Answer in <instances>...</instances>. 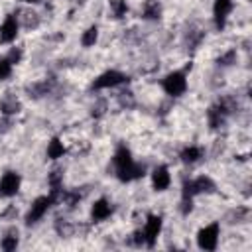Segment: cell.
I'll return each instance as SVG.
<instances>
[{"instance_id": "3", "label": "cell", "mask_w": 252, "mask_h": 252, "mask_svg": "<svg viewBox=\"0 0 252 252\" xmlns=\"http://www.w3.org/2000/svg\"><path fill=\"white\" fill-rule=\"evenodd\" d=\"M161 89L167 96L177 98L187 91V75L183 71H171L161 79Z\"/></svg>"}, {"instance_id": "21", "label": "cell", "mask_w": 252, "mask_h": 252, "mask_svg": "<svg viewBox=\"0 0 252 252\" xmlns=\"http://www.w3.org/2000/svg\"><path fill=\"white\" fill-rule=\"evenodd\" d=\"M22 57H24V49H22V47H12V49L6 53V59H8L12 65H18V63L22 61Z\"/></svg>"}, {"instance_id": "18", "label": "cell", "mask_w": 252, "mask_h": 252, "mask_svg": "<svg viewBox=\"0 0 252 252\" xmlns=\"http://www.w3.org/2000/svg\"><path fill=\"white\" fill-rule=\"evenodd\" d=\"M108 10H110V16L120 20L128 14V4L126 0H108Z\"/></svg>"}, {"instance_id": "6", "label": "cell", "mask_w": 252, "mask_h": 252, "mask_svg": "<svg viewBox=\"0 0 252 252\" xmlns=\"http://www.w3.org/2000/svg\"><path fill=\"white\" fill-rule=\"evenodd\" d=\"M128 81V77L122 73V71H118V69H108V71H104V73H100L94 81H93V89L94 91H104V89H116V87H120V85H124Z\"/></svg>"}, {"instance_id": "5", "label": "cell", "mask_w": 252, "mask_h": 252, "mask_svg": "<svg viewBox=\"0 0 252 252\" xmlns=\"http://www.w3.org/2000/svg\"><path fill=\"white\" fill-rule=\"evenodd\" d=\"M161 230H163V219H161V215H156V213L148 215L146 220H144V226H142L144 246L154 248L156 242H158V238H159V234H161Z\"/></svg>"}, {"instance_id": "23", "label": "cell", "mask_w": 252, "mask_h": 252, "mask_svg": "<svg viewBox=\"0 0 252 252\" xmlns=\"http://www.w3.org/2000/svg\"><path fill=\"white\" fill-rule=\"evenodd\" d=\"M20 2H26V4H35V2H39V0H20Z\"/></svg>"}, {"instance_id": "7", "label": "cell", "mask_w": 252, "mask_h": 252, "mask_svg": "<svg viewBox=\"0 0 252 252\" xmlns=\"http://www.w3.org/2000/svg\"><path fill=\"white\" fill-rule=\"evenodd\" d=\"M22 187V175L16 169H8L0 177V197H14Z\"/></svg>"}, {"instance_id": "20", "label": "cell", "mask_w": 252, "mask_h": 252, "mask_svg": "<svg viewBox=\"0 0 252 252\" xmlns=\"http://www.w3.org/2000/svg\"><path fill=\"white\" fill-rule=\"evenodd\" d=\"M12 63L6 59V55L4 57H0V81H6L10 75H12Z\"/></svg>"}, {"instance_id": "19", "label": "cell", "mask_w": 252, "mask_h": 252, "mask_svg": "<svg viewBox=\"0 0 252 252\" xmlns=\"http://www.w3.org/2000/svg\"><path fill=\"white\" fill-rule=\"evenodd\" d=\"M236 59H238L236 49H226L224 53H220V55H219L217 63H219L220 67H230V65H234V63H236Z\"/></svg>"}, {"instance_id": "11", "label": "cell", "mask_w": 252, "mask_h": 252, "mask_svg": "<svg viewBox=\"0 0 252 252\" xmlns=\"http://www.w3.org/2000/svg\"><path fill=\"white\" fill-rule=\"evenodd\" d=\"M234 10V0H215L213 2V20L217 30H222L230 12Z\"/></svg>"}, {"instance_id": "1", "label": "cell", "mask_w": 252, "mask_h": 252, "mask_svg": "<svg viewBox=\"0 0 252 252\" xmlns=\"http://www.w3.org/2000/svg\"><path fill=\"white\" fill-rule=\"evenodd\" d=\"M112 165H114V175L122 183H130V181H136V179H140V177L146 175V165L144 163H138L132 158V152L126 146H118L114 150Z\"/></svg>"}, {"instance_id": "16", "label": "cell", "mask_w": 252, "mask_h": 252, "mask_svg": "<svg viewBox=\"0 0 252 252\" xmlns=\"http://www.w3.org/2000/svg\"><path fill=\"white\" fill-rule=\"evenodd\" d=\"M98 35H100L98 28H96V26H89V28L81 33V45H83L85 49L94 47V45H96V41H98Z\"/></svg>"}, {"instance_id": "17", "label": "cell", "mask_w": 252, "mask_h": 252, "mask_svg": "<svg viewBox=\"0 0 252 252\" xmlns=\"http://www.w3.org/2000/svg\"><path fill=\"white\" fill-rule=\"evenodd\" d=\"M20 244V236H18V230H8L2 238H0V248L10 252V250H16Z\"/></svg>"}, {"instance_id": "2", "label": "cell", "mask_w": 252, "mask_h": 252, "mask_svg": "<svg viewBox=\"0 0 252 252\" xmlns=\"http://www.w3.org/2000/svg\"><path fill=\"white\" fill-rule=\"evenodd\" d=\"M53 205H57V201H55V197H53L51 193L35 197V199L32 201V205L28 207L26 215H24L26 224H37V222L49 213V209H51Z\"/></svg>"}, {"instance_id": "4", "label": "cell", "mask_w": 252, "mask_h": 252, "mask_svg": "<svg viewBox=\"0 0 252 252\" xmlns=\"http://www.w3.org/2000/svg\"><path fill=\"white\" fill-rule=\"evenodd\" d=\"M195 238H197V246L201 250H207V252L217 250L219 240H220V224L219 222H209V224L201 226Z\"/></svg>"}, {"instance_id": "13", "label": "cell", "mask_w": 252, "mask_h": 252, "mask_svg": "<svg viewBox=\"0 0 252 252\" xmlns=\"http://www.w3.org/2000/svg\"><path fill=\"white\" fill-rule=\"evenodd\" d=\"M142 18L144 20H159L161 18V4H159V0H144V4H142Z\"/></svg>"}, {"instance_id": "10", "label": "cell", "mask_w": 252, "mask_h": 252, "mask_svg": "<svg viewBox=\"0 0 252 252\" xmlns=\"http://www.w3.org/2000/svg\"><path fill=\"white\" fill-rule=\"evenodd\" d=\"M112 213H114V205L106 197H100L91 205V220L93 222H104L112 217Z\"/></svg>"}, {"instance_id": "22", "label": "cell", "mask_w": 252, "mask_h": 252, "mask_svg": "<svg viewBox=\"0 0 252 252\" xmlns=\"http://www.w3.org/2000/svg\"><path fill=\"white\" fill-rule=\"evenodd\" d=\"M6 130H10V120L8 118H2L0 120V134H4Z\"/></svg>"}, {"instance_id": "9", "label": "cell", "mask_w": 252, "mask_h": 252, "mask_svg": "<svg viewBox=\"0 0 252 252\" xmlns=\"http://www.w3.org/2000/svg\"><path fill=\"white\" fill-rule=\"evenodd\" d=\"M152 189L158 193H163L171 187V171L167 165H156L152 169Z\"/></svg>"}, {"instance_id": "12", "label": "cell", "mask_w": 252, "mask_h": 252, "mask_svg": "<svg viewBox=\"0 0 252 252\" xmlns=\"http://www.w3.org/2000/svg\"><path fill=\"white\" fill-rule=\"evenodd\" d=\"M203 156H205V150H203L201 146H197V144H189V146H185V148L179 152V159H181L183 163H187V165H193V163L201 161Z\"/></svg>"}, {"instance_id": "8", "label": "cell", "mask_w": 252, "mask_h": 252, "mask_svg": "<svg viewBox=\"0 0 252 252\" xmlns=\"http://www.w3.org/2000/svg\"><path fill=\"white\" fill-rule=\"evenodd\" d=\"M20 20H18V16L16 14H6L4 16V20H2V24H0V43H12V41H16V37H18V33H20Z\"/></svg>"}, {"instance_id": "15", "label": "cell", "mask_w": 252, "mask_h": 252, "mask_svg": "<svg viewBox=\"0 0 252 252\" xmlns=\"http://www.w3.org/2000/svg\"><path fill=\"white\" fill-rule=\"evenodd\" d=\"M65 152H67V148H65V144H63V140L61 138H51L49 142H47V150H45V154H47V158L49 159H61L63 156H65Z\"/></svg>"}, {"instance_id": "14", "label": "cell", "mask_w": 252, "mask_h": 252, "mask_svg": "<svg viewBox=\"0 0 252 252\" xmlns=\"http://www.w3.org/2000/svg\"><path fill=\"white\" fill-rule=\"evenodd\" d=\"M22 110V102L14 96V94H8L0 100V112L4 116H12V114H18Z\"/></svg>"}]
</instances>
